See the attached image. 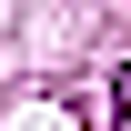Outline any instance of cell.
<instances>
[{
    "mask_svg": "<svg viewBox=\"0 0 131 131\" xmlns=\"http://www.w3.org/2000/svg\"><path fill=\"white\" fill-rule=\"evenodd\" d=\"M111 101H121V111H131V61H121V81H111Z\"/></svg>",
    "mask_w": 131,
    "mask_h": 131,
    "instance_id": "1",
    "label": "cell"
}]
</instances>
